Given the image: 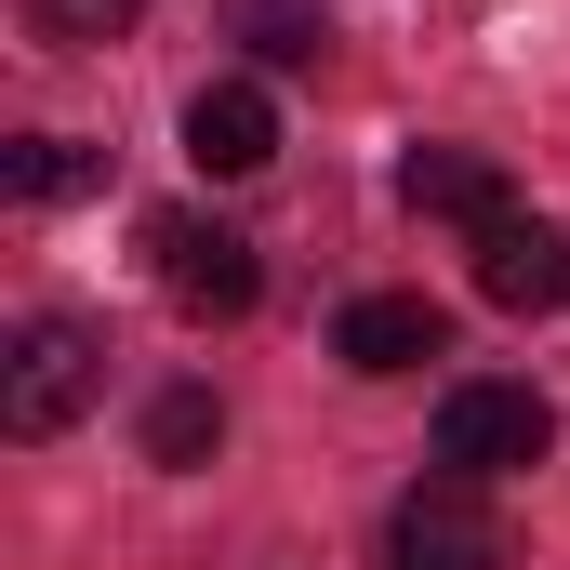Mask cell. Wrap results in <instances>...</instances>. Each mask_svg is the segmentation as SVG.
I'll list each match as a JSON object with an SVG mask.
<instances>
[{"instance_id":"11","label":"cell","mask_w":570,"mask_h":570,"mask_svg":"<svg viewBox=\"0 0 570 570\" xmlns=\"http://www.w3.org/2000/svg\"><path fill=\"white\" fill-rule=\"evenodd\" d=\"M239 40L266 67H318L332 53V0H239Z\"/></svg>"},{"instance_id":"1","label":"cell","mask_w":570,"mask_h":570,"mask_svg":"<svg viewBox=\"0 0 570 570\" xmlns=\"http://www.w3.org/2000/svg\"><path fill=\"white\" fill-rule=\"evenodd\" d=\"M94 385H107V332L94 318H27L13 345H0V425L13 438H67L80 412H94Z\"/></svg>"},{"instance_id":"6","label":"cell","mask_w":570,"mask_h":570,"mask_svg":"<svg viewBox=\"0 0 570 570\" xmlns=\"http://www.w3.org/2000/svg\"><path fill=\"white\" fill-rule=\"evenodd\" d=\"M186 159L226 173V186L266 173V159H279V107H266V80H199V94H186Z\"/></svg>"},{"instance_id":"7","label":"cell","mask_w":570,"mask_h":570,"mask_svg":"<svg viewBox=\"0 0 570 570\" xmlns=\"http://www.w3.org/2000/svg\"><path fill=\"white\" fill-rule=\"evenodd\" d=\"M438 345H451V318H438L425 292H358V305L332 318V358H345V372H425Z\"/></svg>"},{"instance_id":"5","label":"cell","mask_w":570,"mask_h":570,"mask_svg":"<svg viewBox=\"0 0 570 570\" xmlns=\"http://www.w3.org/2000/svg\"><path fill=\"white\" fill-rule=\"evenodd\" d=\"M399 199H412V213H438V226H464V239H491V226L518 213L504 159H478V146H412V159H399Z\"/></svg>"},{"instance_id":"2","label":"cell","mask_w":570,"mask_h":570,"mask_svg":"<svg viewBox=\"0 0 570 570\" xmlns=\"http://www.w3.org/2000/svg\"><path fill=\"white\" fill-rule=\"evenodd\" d=\"M544 451H558V412L531 385H451L438 399V464L451 478H531Z\"/></svg>"},{"instance_id":"9","label":"cell","mask_w":570,"mask_h":570,"mask_svg":"<svg viewBox=\"0 0 570 570\" xmlns=\"http://www.w3.org/2000/svg\"><path fill=\"white\" fill-rule=\"evenodd\" d=\"M0 186L40 213V199H80V186H107V146H80V134H13L0 146Z\"/></svg>"},{"instance_id":"3","label":"cell","mask_w":570,"mask_h":570,"mask_svg":"<svg viewBox=\"0 0 570 570\" xmlns=\"http://www.w3.org/2000/svg\"><path fill=\"white\" fill-rule=\"evenodd\" d=\"M146 253H159V292H173L186 318H253V292H266V253H253L239 226H199V213H159Z\"/></svg>"},{"instance_id":"12","label":"cell","mask_w":570,"mask_h":570,"mask_svg":"<svg viewBox=\"0 0 570 570\" xmlns=\"http://www.w3.org/2000/svg\"><path fill=\"white\" fill-rule=\"evenodd\" d=\"M134 13H146V0H27V27H40V40H67V53H94V40H120Z\"/></svg>"},{"instance_id":"4","label":"cell","mask_w":570,"mask_h":570,"mask_svg":"<svg viewBox=\"0 0 570 570\" xmlns=\"http://www.w3.org/2000/svg\"><path fill=\"white\" fill-rule=\"evenodd\" d=\"M385 558H399V570H504V518H491V478H451V464H438L425 491L399 504Z\"/></svg>"},{"instance_id":"10","label":"cell","mask_w":570,"mask_h":570,"mask_svg":"<svg viewBox=\"0 0 570 570\" xmlns=\"http://www.w3.org/2000/svg\"><path fill=\"white\" fill-rule=\"evenodd\" d=\"M226 451V399L213 385H159L146 399V464H213Z\"/></svg>"},{"instance_id":"8","label":"cell","mask_w":570,"mask_h":570,"mask_svg":"<svg viewBox=\"0 0 570 570\" xmlns=\"http://www.w3.org/2000/svg\"><path fill=\"white\" fill-rule=\"evenodd\" d=\"M478 292H491L504 318H544V305H570V239H558V226H531V213H504V226L478 239Z\"/></svg>"}]
</instances>
